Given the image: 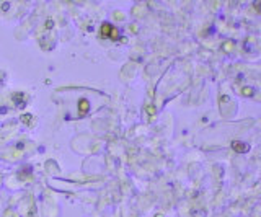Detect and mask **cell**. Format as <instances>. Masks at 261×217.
I'll list each match as a JSON object with an SVG mask.
<instances>
[{"label": "cell", "instance_id": "1", "mask_svg": "<svg viewBox=\"0 0 261 217\" xmlns=\"http://www.w3.org/2000/svg\"><path fill=\"white\" fill-rule=\"evenodd\" d=\"M101 36L103 38H108V39L116 41L118 38H119V31H118L111 23H103L101 24Z\"/></svg>", "mask_w": 261, "mask_h": 217}, {"label": "cell", "instance_id": "4", "mask_svg": "<svg viewBox=\"0 0 261 217\" xmlns=\"http://www.w3.org/2000/svg\"><path fill=\"white\" fill-rule=\"evenodd\" d=\"M80 108H82V114H85L87 111H88V101L82 100V101H80Z\"/></svg>", "mask_w": 261, "mask_h": 217}, {"label": "cell", "instance_id": "5", "mask_svg": "<svg viewBox=\"0 0 261 217\" xmlns=\"http://www.w3.org/2000/svg\"><path fill=\"white\" fill-rule=\"evenodd\" d=\"M242 93H243V95H248V96H251V95H253V88H248V87H245V88L242 90Z\"/></svg>", "mask_w": 261, "mask_h": 217}, {"label": "cell", "instance_id": "7", "mask_svg": "<svg viewBox=\"0 0 261 217\" xmlns=\"http://www.w3.org/2000/svg\"><path fill=\"white\" fill-rule=\"evenodd\" d=\"M147 110H149V114H154V108H152V106H149Z\"/></svg>", "mask_w": 261, "mask_h": 217}, {"label": "cell", "instance_id": "2", "mask_svg": "<svg viewBox=\"0 0 261 217\" xmlns=\"http://www.w3.org/2000/svg\"><path fill=\"white\" fill-rule=\"evenodd\" d=\"M232 149L235 150V152H240V153H245V152H248V149L250 147L246 145V144H243V142H238V141H234L232 142Z\"/></svg>", "mask_w": 261, "mask_h": 217}, {"label": "cell", "instance_id": "3", "mask_svg": "<svg viewBox=\"0 0 261 217\" xmlns=\"http://www.w3.org/2000/svg\"><path fill=\"white\" fill-rule=\"evenodd\" d=\"M13 98H15L16 104H18L20 108H23V106H25V103H26V98H25V95H23V93H16V95L13 96Z\"/></svg>", "mask_w": 261, "mask_h": 217}, {"label": "cell", "instance_id": "6", "mask_svg": "<svg viewBox=\"0 0 261 217\" xmlns=\"http://www.w3.org/2000/svg\"><path fill=\"white\" fill-rule=\"evenodd\" d=\"M21 121H31V116L28 114V116H21Z\"/></svg>", "mask_w": 261, "mask_h": 217}]
</instances>
